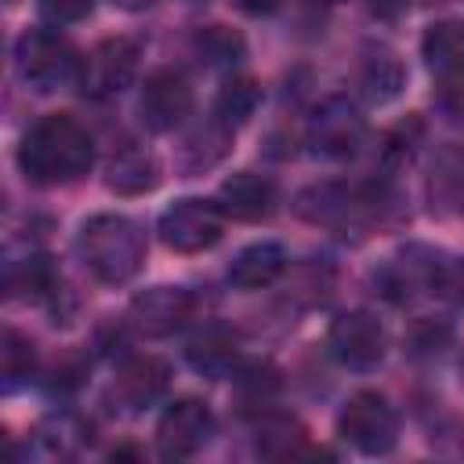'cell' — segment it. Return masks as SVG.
I'll list each match as a JSON object with an SVG mask.
<instances>
[{
	"label": "cell",
	"instance_id": "1",
	"mask_svg": "<svg viewBox=\"0 0 464 464\" xmlns=\"http://www.w3.org/2000/svg\"><path fill=\"white\" fill-rule=\"evenodd\" d=\"M91 163H94V141L87 127L69 112H51L36 120L18 145V167L36 185H69L83 178Z\"/></svg>",
	"mask_w": 464,
	"mask_h": 464
},
{
	"label": "cell",
	"instance_id": "2",
	"mask_svg": "<svg viewBox=\"0 0 464 464\" xmlns=\"http://www.w3.org/2000/svg\"><path fill=\"white\" fill-rule=\"evenodd\" d=\"M80 257L98 283H130L145 265V232L127 214H91L80 225Z\"/></svg>",
	"mask_w": 464,
	"mask_h": 464
},
{
	"label": "cell",
	"instance_id": "3",
	"mask_svg": "<svg viewBox=\"0 0 464 464\" xmlns=\"http://www.w3.org/2000/svg\"><path fill=\"white\" fill-rule=\"evenodd\" d=\"M83 54L72 47L69 36L54 29H25L14 44V65L18 76L36 91H58L65 83L76 87Z\"/></svg>",
	"mask_w": 464,
	"mask_h": 464
},
{
	"label": "cell",
	"instance_id": "4",
	"mask_svg": "<svg viewBox=\"0 0 464 464\" xmlns=\"http://www.w3.org/2000/svg\"><path fill=\"white\" fill-rule=\"evenodd\" d=\"M337 435L359 453L381 457L399 442V413L381 392H355L337 417Z\"/></svg>",
	"mask_w": 464,
	"mask_h": 464
},
{
	"label": "cell",
	"instance_id": "5",
	"mask_svg": "<svg viewBox=\"0 0 464 464\" xmlns=\"http://www.w3.org/2000/svg\"><path fill=\"white\" fill-rule=\"evenodd\" d=\"M308 149L323 160H348L366 138V120L344 94L323 98L308 116Z\"/></svg>",
	"mask_w": 464,
	"mask_h": 464
},
{
	"label": "cell",
	"instance_id": "6",
	"mask_svg": "<svg viewBox=\"0 0 464 464\" xmlns=\"http://www.w3.org/2000/svg\"><path fill=\"white\" fill-rule=\"evenodd\" d=\"M221 207L199 196H185L160 214V239L174 254H203L221 239Z\"/></svg>",
	"mask_w": 464,
	"mask_h": 464
},
{
	"label": "cell",
	"instance_id": "7",
	"mask_svg": "<svg viewBox=\"0 0 464 464\" xmlns=\"http://www.w3.org/2000/svg\"><path fill=\"white\" fill-rule=\"evenodd\" d=\"M210 435H214V413L196 395L174 399L160 413V424H156V442H160V453L167 460H188V457H196L210 442Z\"/></svg>",
	"mask_w": 464,
	"mask_h": 464
},
{
	"label": "cell",
	"instance_id": "8",
	"mask_svg": "<svg viewBox=\"0 0 464 464\" xmlns=\"http://www.w3.org/2000/svg\"><path fill=\"white\" fill-rule=\"evenodd\" d=\"M199 315V297L185 286H152L127 308V323L141 337H170Z\"/></svg>",
	"mask_w": 464,
	"mask_h": 464
},
{
	"label": "cell",
	"instance_id": "9",
	"mask_svg": "<svg viewBox=\"0 0 464 464\" xmlns=\"http://www.w3.org/2000/svg\"><path fill=\"white\" fill-rule=\"evenodd\" d=\"M134 72H138V44L127 36H112L102 40L91 54H83L76 87L87 98H112L130 87Z\"/></svg>",
	"mask_w": 464,
	"mask_h": 464
},
{
	"label": "cell",
	"instance_id": "10",
	"mask_svg": "<svg viewBox=\"0 0 464 464\" xmlns=\"http://www.w3.org/2000/svg\"><path fill=\"white\" fill-rule=\"evenodd\" d=\"M330 355L348 370H373L384 359V326L373 312L352 308L330 323Z\"/></svg>",
	"mask_w": 464,
	"mask_h": 464
},
{
	"label": "cell",
	"instance_id": "11",
	"mask_svg": "<svg viewBox=\"0 0 464 464\" xmlns=\"http://www.w3.org/2000/svg\"><path fill=\"white\" fill-rule=\"evenodd\" d=\"M138 112L141 123L149 130H174L188 120L192 112V83L178 72V69H156L145 76L141 83V98H138Z\"/></svg>",
	"mask_w": 464,
	"mask_h": 464
},
{
	"label": "cell",
	"instance_id": "12",
	"mask_svg": "<svg viewBox=\"0 0 464 464\" xmlns=\"http://www.w3.org/2000/svg\"><path fill=\"white\" fill-rule=\"evenodd\" d=\"M370 203H377L373 192H355V188L334 185V181L308 185V188L294 199V207H297V214H301L304 221H312V225H330V228H341V225L359 221V214H362Z\"/></svg>",
	"mask_w": 464,
	"mask_h": 464
},
{
	"label": "cell",
	"instance_id": "13",
	"mask_svg": "<svg viewBox=\"0 0 464 464\" xmlns=\"http://www.w3.org/2000/svg\"><path fill=\"white\" fill-rule=\"evenodd\" d=\"M218 207H221V214L236 218V221H265L276 210V185L265 174L236 170L221 181Z\"/></svg>",
	"mask_w": 464,
	"mask_h": 464
},
{
	"label": "cell",
	"instance_id": "14",
	"mask_svg": "<svg viewBox=\"0 0 464 464\" xmlns=\"http://www.w3.org/2000/svg\"><path fill=\"white\" fill-rule=\"evenodd\" d=\"M170 388V366L160 355H130L116 373V395L130 410H145L160 402Z\"/></svg>",
	"mask_w": 464,
	"mask_h": 464
},
{
	"label": "cell",
	"instance_id": "15",
	"mask_svg": "<svg viewBox=\"0 0 464 464\" xmlns=\"http://www.w3.org/2000/svg\"><path fill=\"white\" fill-rule=\"evenodd\" d=\"M286 268V250L283 243H272V239H261V243H250L243 246L232 261H228V283L236 290H261L268 283H276Z\"/></svg>",
	"mask_w": 464,
	"mask_h": 464
},
{
	"label": "cell",
	"instance_id": "16",
	"mask_svg": "<svg viewBox=\"0 0 464 464\" xmlns=\"http://www.w3.org/2000/svg\"><path fill=\"white\" fill-rule=\"evenodd\" d=\"M105 185L116 192V196H145L160 185V163L149 149L141 145H127L120 149L109 167H105Z\"/></svg>",
	"mask_w": 464,
	"mask_h": 464
},
{
	"label": "cell",
	"instance_id": "17",
	"mask_svg": "<svg viewBox=\"0 0 464 464\" xmlns=\"http://www.w3.org/2000/svg\"><path fill=\"white\" fill-rule=\"evenodd\" d=\"M428 203L435 214L464 207V145H442L428 170Z\"/></svg>",
	"mask_w": 464,
	"mask_h": 464
},
{
	"label": "cell",
	"instance_id": "18",
	"mask_svg": "<svg viewBox=\"0 0 464 464\" xmlns=\"http://www.w3.org/2000/svg\"><path fill=\"white\" fill-rule=\"evenodd\" d=\"M185 359L203 377H228L239 359V337L228 326H207L185 348Z\"/></svg>",
	"mask_w": 464,
	"mask_h": 464
},
{
	"label": "cell",
	"instance_id": "19",
	"mask_svg": "<svg viewBox=\"0 0 464 464\" xmlns=\"http://www.w3.org/2000/svg\"><path fill=\"white\" fill-rule=\"evenodd\" d=\"M420 54L428 69L442 80H460L464 76V22H435L428 25L420 40Z\"/></svg>",
	"mask_w": 464,
	"mask_h": 464
},
{
	"label": "cell",
	"instance_id": "20",
	"mask_svg": "<svg viewBox=\"0 0 464 464\" xmlns=\"http://www.w3.org/2000/svg\"><path fill=\"white\" fill-rule=\"evenodd\" d=\"M359 87H362V94H366L370 102H377V105L399 98V91L406 87V69H402L399 54L388 51V47L366 51V58H362V65H359Z\"/></svg>",
	"mask_w": 464,
	"mask_h": 464
},
{
	"label": "cell",
	"instance_id": "21",
	"mask_svg": "<svg viewBox=\"0 0 464 464\" xmlns=\"http://www.w3.org/2000/svg\"><path fill=\"white\" fill-rule=\"evenodd\" d=\"M257 102H261V87H257L250 76H232V80H225L221 91H218L214 116H218L225 127H239V123H246V120L254 116Z\"/></svg>",
	"mask_w": 464,
	"mask_h": 464
},
{
	"label": "cell",
	"instance_id": "22",
	"mask_svg": "<svg viewBox=\"0 0 464 464\" xmlns=\"http://www.w3.org/2000/svg\"><path fill=\"white\" fill-rule=\"evenodd\" d=\"M58 283H62V276H58V268H54V261L47 254H33V257L22 261L18 272L14 268L7 272V286L11 290H25V297H33V301L54 297Z\"/></svg>",
	"mask_w": 464,
	"mask_h": 464
},
{
	"label": "cell",
	"instance_id": "23",
	"mask_svg": "<svg viewBox=\"0 0 464 464\" xmlns=\"http://www.w3.org/2000/svg\"><path fill=\"white\" fill-rule=\"evenodd\" d=\"M36 370V348L25 334L18 330H4V344H0V373H4V392L22 388Z\"/></svg>",
	"mask_w": 464,
	"mask_h": 464
},
{
	"label": "cell",
	"instance_id": "24",
	"mask_svg": "<svg viewBox=\"0 0 464 464\" xmlns=\"http://www.w3.org/2000/svg\"><path fill=\"white\" fill-rule=\"evenodd\" d=\"M304 450V431L290 417H265L257 424V453L265 457H297Z\"/></svg>",
	"mask_w": 464,
	"mask_h": 464
},
{
	"label": "cell",
	"instance_id": "25",
	"mask_svg": "<svg viewBox=\"0 0 464 464\" xmlns=\"http://www.w3.org/2000/svg\"><path fill=\"white\" fill-rule=\"evenodd\" d=\"M196 51H199V58H207V65L232 69L243 58V36L232 33L228 25H207L196 33Z\"/></svg>",
	"mask_w": 464,
	"mask_h": 464
},
{
	"label": "cell",
	"instance_id": "26",
	"mask_svg": "<svg viewBox=\"0 0 464 464\" xmlns=\"http://www.w3.org/2000/svg\"><path fill=\"white\" fill-rule=\"evenodd\" d=\"M450 341H453V326H450L446 319H431V315L413 319L410 330H406V337H402V344H406V352H410L413 359L439 355L442 348H450Z\"/></svg>",
	"mask_w": 464,
	"mask_h": 464
},
{
	"label": "cell",
	"instance_id": "27",
	"mask_svg": "<svg viewBox=\"0 0 464 464\" xmlns=\"http://www.w3.org/2000/svg\"><path fill=\"white\" fill-rule=\"evenodd\" d=\"M431 294L464 308V257H439L431 276Z\"/></svg>",
	"mask_w": 464,
	"mask_h": 464
},
{
	"label": "cell",
	"instance_id": "28",
	"mask_svg": "<svg viewBox=\"0 0 464 464\" xmlns=\"http://www.w3.org/2000/svg\"><path fill=\"white\" fill-rule=\"evenodd\" d=\"M239 392H243V399L246 402H268L272 395H276V388H279V381H276V373L268 370V366H250V370H243L239 377Z\"/></svg>",
	"mask_w": 464,
	"mask_h": 464
},
{
	"label": "cell",
	"instance_id": "29",
	"mask_svg": "<svg viewBox=\"0 0 464 464\" xmlns=\"http://www.w3.org/2000/svg\"><path fill=\"white\" fill-rule=\"evenodd\" d=\"M94 11V0H40V14L51 25H72L83 22Z\"/></svg>",
	"mask_w": 464,
	"mask_h": 464
},
{
	"label": "cell",
	"instance_id": "30",
	"mask_svg": "<svg viewBox=\"0 0 464 464\" xmlns=\"http://www.w3.org/2000/svg\"><path fill=\"white\" fill-rule=\"evenodd\" d=\"M236 7L243 14H272L279 7V0H236Z\"/></svg>",
	"mask_w": 464,
	"mask_h": 464
},
{
	"label": "cell",
	"instance_id": "31",
	"mask_svg": "<svg viewBox=\"0 0 464 464\" xmlns=\"http://www.w3.org/2000/svg\"><path fill=\"white\" fill-rule=\"evenodd\" d=\"M116 7H123V11H145V7H152V4H160V0H112Z\"/></svg>",
	"mask_w": 464,
	"mask_h": 464
},
{
	"label": "cell",
	"instance_id": "32",
	"mask_svg": "<svg viewBox=\"0 0 464 464\" xmlns=\"http://www.w3.org/2000/svg\"><path fill=\"white\" fill-rule=\"evenodd\" d=\"M460 381H464V359H460Z\"/></svg>",
	"mask_w": 464,
	"mask_h": 464
},
{
	"label": "cell",
	"instance_id": "33",
	"mask_svg": "<svg viewBox=\"0 0 464 464\" xmlns=\"http://www.w3.org/2000/svg\"><path fill=\"white\" fill-rule=\"evenodd\" d=\"M435 4H450V0H435Z\"/></svg>",
	"mask_w": 464,
	"mask_h": 464
},
{
	"label": "cell",
	"instance_id": "34",
	"mask_svg": "<svg viewBox=\"0 0 464 464\" xmlns=\"http://www.w3.org/2000/svg\"><path fill=\"white\" fill-rule=\"evenodd\" d=\"M323 4H334V0H323Z\"/></svg>",
	"mask_w": 464,
	"mask_h": 464
}]
</instances>
